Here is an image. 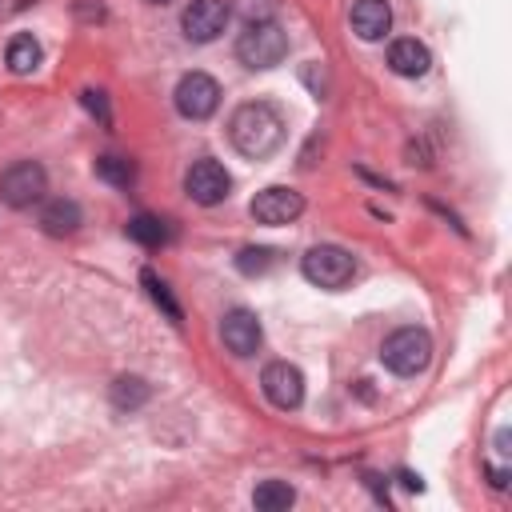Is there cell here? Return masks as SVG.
Returning <instances> with one entry per match:
<instances>
[{"label":"cell","mask_w":512,"mask_h":512,"mask_svg":"<svg viewBox=\"0 0 512 512\" xmlns=\"http://www.w3.org/2000/svg\"><path fill=\"white\" fill-rule=\"evenodd\" d=\"M228 140H232V148H236L240 156L264 160V156H272V152L284 144V120H280V112H276L272 104L248 100V104H240V108L232 112V120H228Z\"/></svg>","instance_id":"1"},{"label":"cell","mask_w":512,"mask_h":512,"mask_svg":"<svg viewBox=\"0 0 512 512\" xmlns=\"http://www.w3.org/2000/svg\"><path fill=\"white\" fill-rule=\"evenodd\" d=\"M380 360L388 372L396 376H420L432 360V336L424 328H396L384 348H380Z\"/></svg>","instance_id":"2"},{"label":"cell","mask_w":512,"mask_h":512,"mask_svg":"<svg viewBox=\"0 0 512 512\" xmlns=\"http://www.w3.org/2000/svg\"><path fill=\"white\" fill-rule=\"evenodd\" d=\"M236 56L240 64L248 68H272L288 56V32L276 24V20H264V24H248L236 40Z\"/></svg>","instance_id":"3"},{"label":"cell","mask_w":512,"mask_h":512,"mask_svg":"<svg viewBox=\"0 0 512 512\" xmlns=\"http://www.w3.org/2000/svg\"><path fill=\"white\" fill-rule=\"evenodd\" d=\"M300 272H304V280H308V284L336 292V288H344V284L352 280L356 260H352V252H344L340 244H316V248H308V252H304Z\"/></svg>","instance_id":"4"},{"label":"cell","mask_w":512,"mask_h":512,"mask_svg":"<svg viewBox=\"0 0 512 512\" xmlns=\"http://www.w3.org/2000/svg\"><path fill=\"white\" fill-rule=\"evenodd\" d=\"M48 192V172L36 160H16L0 172V200L8 208H32Z\"/></svg>","instance_id":"5"},{"label":"cell","mask_w":512,"mask_h":512,"mask_svg":"<svg viewBox=\"0 0 512 512\" xmlns=\"http://www.w3.org/2000/svg\"><path fill=\"white\" fill-rule=\"evenodd\" d=\"M252 220L256 224H268V228H280V224H292L300 212H304V196L296 188H284V184H268L252 196L248 204Z\"/></svg>","instance_id":"6"},{"label":"cell","mask_w":512,"mask_h":512,"mask_svg":"<svg viewBox=\"0 0 512 512\" xmlns=\"http://www.w3.org/2000/svg\"><path fill=\"white\" fill-rule=\"evenodd\" d=\"M220 108V84L208 72H188L176 84V112L188 120H208Z\"/></svg>","instance_id":"7"},{"label":"cell","mask_w":512,"mask_h":512,"mask_svg":"<svg viewBox=\"0 0 512 512\" xmlns=\"http://www.w3.org/2000/svg\"><path fill=\"white\" fill-rule=\"evenodd\" d=\"M228 188H232V176H228V168L220 160H208L204 156V160H192V168L184 172V192L196 204H204V208L228 200Z\"/></svg>","instance_id":"8"},{"label":"cell","mask_w":512,"mask_h":512,"mask_svg":"<svg viewBox=\"0 0 512 512\" xmlns=\"http://www.w3.org/2000/svg\"><path fill=\"white\" fill-rule=\"evenodd\" d=\"M260 388H264L268 404H276L280 412H292V408H300V400H304V376H300V368H292L288 360H272V364L260 372Z\"/></svg>","instance_id":"9"},{"label":"cell","mask_w":512,"mask_h":512,"mask_svg":"<svg viewBox=\"0 0 512 512\" xmlns=\"http://www.w3.org/2000/svg\"><path fill=\"white\" fill-rule=\"evenodd\" d=\"M228 16H232L228 0H192L184 8V16H180V28H184L188 40L208 44V40H216L228 28Z\"/></svg>","instance_id":"10"},{"label":"cell","mask_w":512,"mask_h":512,"mask_svg":"<svg viewBox=\"0 0 512 512\" xmlns=\"http://www.w3.org/2000/svg\"><path fill=\"white\" fill-rule=\"evenodd\" d=\"M220 340H224V348H228L232 356H252V352L260 348V340H264V328H260L256 312L232 308V312L220 320Z\"/></svg>","instance_id":"11"},{"label":"cell","mask_w":512,"mask_h":512,"mask_svg":"<svg viewBox=\"0 0 512 512\" xmlns=\"http://www.w3.org/2000/svg\"><path fill=\"white\" fill-rule=\"evenodd\" d=\"M348 20L360 40H384L392 28V8H388V0H356Z\"/></svg>","instance_id":"12"},{"label":"cell","mask_w":512,"mask_h":512,"mask_svg":"<svg viewBox=\"0 0 512 512\" xmlns=\"http://www.w3.org/2000/svg\"><path fill=\"white\" fill-rule=\"evenodd\" d=\"M428 64H432V52H428L420 40H412V36L392 40V48H388V68H392L396 76H424Z\"/></svg>","instance_id":"13"},{"label":"cell","mask_w":512,"mask_h":512,"mask_svg":"<svg viewBox=\"0 0 512 512\" xmlns=\"http://www.w3.org/2000/svg\"><path fill=\"white\" fill-rule=\"evenodd\" d=\"M80 220H84L80 204H76V200H64V196L48 200L44 212H40V228H44L48 236H72V232L80 228Z\"/></svg>","instance_id":"14"},{"label":"cell","mask_w":512,"mask_h":512,"mask_svg":"<svg viewBox=\"0 0 512 512\" xmlns=\"http://www.w3.org/2000/svg\"><path fill=\"white\" fill-rule=\"evenodd\" d=\"M124 232H128L136 244H144V248H160V244H168V240H172V228H168L160 216H148V212L132 216V220L124 224Z\"/></svg>","instance_id":"15"},{"label":"cell","mask_w":512,"mask_h":512,"mask_svg":"<svg viewBox=\"0 0 512 512\" xmlns=\"http://www.w3.org/2000/svg\"><path fill=\"white\" fill-rule=\"evenodd\" d=\"M292 500H296V488L288 480H264L252 492V504L260 512H284V508H292Z\"/></svg>","instance_id":"16"},{"label":"cell","mask_w":512,"mask_h":512,"mask_svg":"<svg viewBox=\"0 0 512 512\" xmlns=\"http://www.w3.org/2000/svg\"><path fill=\"white\" fill-rule=\"evenodd\" d=\"M40 56H44V52H40L36 36L20 32V36H12V40H8V68H12V72H20V76H24V72H32V68L40 64Z\"/></svg>","instance_id":"17"},{"label":"cell","mask_w":512,"mask_h":512,"mask_svg":"<svg viewBox=\"0 0 512 512\" xmlns=\"http://www.w3.org/2000/svg\"><path fill=\"white\" fill-rule=\"evenodd\" d=\"M96 176L112 188H132L136 184V164L128 156H100L96 160Z\"/></svg>","instance_id":"18"},{"label":"cell","mask_w":512,"mask_h":512,"mask_svg":"<svg viewBox=\"0 0 512 512\" xmlns=\"http://www.w3.org/2000/svg\"><path fill=\"white\" fill-rule=\"evenodd\" d=\"M140 284L148 288V296H152V304H156V308H160V312H164V316H168L172 324H180V320H184V312H180V304H176V296L168 292V284H164V280H160V276H156L152 268H144V272H140Z\"/></svg>","instance_id":"19"},{"label":"cell","mask_w":512,"mask_h":512,"mask_svg":"<svg viewBox=\"0 0 512 512\" xmlns=\"http://www.w3.org/2000/svg\"><path fill=\"white\" fill-rule=\"evenodd\" d=\"M144 400H148V384H144L140 376H116V380H112V404H116V408L132 412V408H140Z\"/></svg>","instance_id":"20"},{"label":"cell","mask_w":512,"mask_h":512,"mask_svg":"<svg viewBox=\"0 0 512 512\" xmlns=\"http://www.w3.org/2000/svg\"><path fill=\"white\" fill-rule=\"evenodd\" d=\"M272 264H276L272 248H240V256H236V268H240L244 276H264Z\"/></svg>","instance_id":"21"},{"label":"cell","mask_w":512,"mask_h":512,"mask_svg":"<svg viewBox=\"0 0 512 512\" xmlns=\"http://www.w3.org/2000/svg\"><path fill=\"white\" fill-rule=\"evenodd\" d=\"M240 16L248 24H264L276 16V0H240Z\"/></svg>","instance_id":"22"},{"label":"cell","mask_w":512,"mask_h":512,"mask_svg":"<svg viewBox=\"0 0 512 512\" xmlns=\"http://www.w3.org/2000/svg\"><path fill=\"white\" fill-rule=\"evenodd\" d=\"M80 100H84V108H88V112H92V116H96L104 128L112 124V112H108V96H104V92L88 88V92H80Z\"/></svg>","instance_id":"23"},{"label":"cell","mask_w":512,"mask_h":512,"mask_svg":"<svg viewBox=\"0 0 512 512\" xmlns=\"http://www.w3.org/2000/svg\"><path fill=\"white\" fill-rule=\"evenodd\" d=\"M488 480L492 488H508V468H488Z\"/></svg>","instance_id":"24"},{"label":"cell","mask_w":512,"mask_h":512,"mask_svg":"<svg viewBox=\"0 0 512 512\" xmlns=\"http://www.w3.org/2000/svg\"><path fill=\"white\" fill-rule=\"evenodd\" d=\"M396 480H400L404 488H412V492H420V488H424V484H420V476H412V472H404V468L396 472Z\"/></svg>","instance_id":"25"},{"label":"cell","mask_w":512,"mask_h":512,"mask_svg":"<svg viewBox=\"0 0 512 512\" xmlns=\"http://www.w3.org/2000/svg\"><path fill=\"white\" fill-rule=\"evenodd\" d=\"M148 4H168V0H148Z\"/></svg>","instance_id":"26"}]
</instances>
